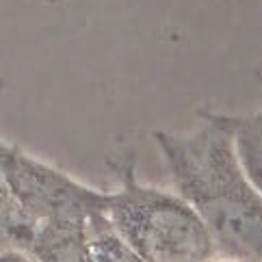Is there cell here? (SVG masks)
<instances>
[{"label": "cell", "instance_id": "5", "mask_svg": "<svg viewBox=\"0 0 262 262\" xmlns=\"http://www.w3.org/2000/svg\"><path fill=\"white\" fill-rule=\"evenodd\" d=\"M262 85V78H260ZM247 180L262 195V111L251 115H223Z\"/></svg>", "mask_w": 262, "mask_h": 262}, {"label": "cell", "instance_id": "6", "mask_svg": "<svg viewBox=\"0 0 262 262\" xmlns=\"http://www.w3.org/2000/svg\"><path fill=\"white\" fill-rule=\"evenodd\" d=\"M37 223L22 210L13 193L0 178V254L20 251L29 256Z\"/></svg>", "mask_w": 262, "mask_h": 262}, {"label": "cell", "instance_id": "7", "mask_svg": "<svg viewBox=\"0 0 262 262\" xmlns=\"http://www.w3.org/2000/svg\"><path fill=\"white\" fill-rule=\"evenodd\" d=\"M89 262H143V260L117 236L113 226H106L89 234Z\"/></svg>", "mask_w": 262, "mask_h": 262}, {"label": "cell", "instance_id": "3", "mask_svg": "<svg viewBox=\"0 0 262 262\" xmlns=\"http://www.w3.org/2000/svg\"><path fill=\"white\" fill-rule=\"evenodd\" d=\"M0 178L35 223L78 219L87 221L91 232L111 226L106 217L108 193L91 189L5 141H0Z\"/></svg>", "mask_w": 262, "mask_h": 262}, {"label": "cell", "instance_id": "1", "mask_svg": "<svg viewBox=\"0 0 262 262\" xmlns=\"http://www.w3.org/2000/svg\"><path fill=\"white\" fill-rule=\"evenodd\" d=\"M193 135L156 130L176 193L200 214L217 258L262 262V195L247 180L221 113L200 111Z\"/></svg>", "mask_w": 262, "mask_h": 262}, {"label": "cell", "instance_id": "8", "mask_svg": "<svg viewBox=\"0 0 262 262\" xmlns=\"http://www.w3.org/2000/svg\"><path fill=\"white\" fill-rule=\"evenodd\" d=\"M0 262H33L26 254L20 251H9V254H0Z\"/></svg>", "mask_w": 262, "mask_h": 262}, {"label": "cell", "instance_id": "9", "mask_svg": "<svg viewBox=\"0 0 262 262\" xmlns=\"http://www.w3.org/2000/svg\"><path fill=\"white\" fill-rule=\"evenodd\" d=\"M212 262H236V260H226V258H217V260H212Z\"/></svg>", "mask_w": 262, "mask_h": 262}, {"label": "cell", "instance_id": "2", "mask_svg": "<svg viewBox=\"0 0 262 262\" xmlns=\"http://www.w3.org/2000/svg\"><path fill=\"white\" fill-rule=\"evenodd\" d=\"M121 186L108 193L106 217L117 236L143 262H212L217 249L208 228L178 193L137 180L135 163L119 165Z\"/></svg>", "mask_w": 262, "mask_h": 262}, {"label": "cell", "instance_id": "4", "mask_svg": "<svg viewBox=\"0 0 262 262\" xmlns=\"http://www.w3.org/2000/svg\"><path fill=\"white\" fill-rule=\"evenodd\" d=\"M89 234L87 221H41L37 223L29 258L33 262H89Z\"/></svg>", "mask_w": 262, "mask_h": 262}]
</instances>
